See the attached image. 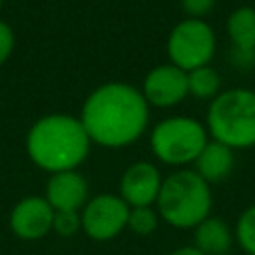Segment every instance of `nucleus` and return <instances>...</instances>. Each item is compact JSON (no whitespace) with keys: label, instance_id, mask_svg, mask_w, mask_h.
<instances>
[{"label":"nucleus","instance_id":"1a4fd4ad","mask_svg":"<svg viewBox=\"0 0 255 255\" xmlns=\"http://www.w3.org/2000/svg\"><path fill=\"white\" fill-rule=\"evenodd\" d=\"M54 209L44 195H26L14 203L8 225L10 231L22 241H38L52 231Z\"/></svg>","mask_w":255,"mask_h":255},{"label":"nucleus","instance_id":"39448f33","mask_svg":"<svg viewBox=\"0 0 255 255\" xmlns=\"http://www.w3.org/2000/svg\"><path fill=\"white\" fill-rule=\"evenodd\" d=\"M209 141L205 124L191 116H169L153 126L149 149L153 157L171 167L193 165L195 157Z\"/></svg>","mask_w":255,"mask_h":255},{"label":"nucleus","instance_id":"6ab92c4d","mask_svg":"<svg viewBox=\"0 0 255 255\" xmlns=\"http://www.w3.org/2000/svg\"><path fill=\"white\" fill-rule=\"evenodd\" d=\"M215 2L217 0H179L185 18H201V20L215 8Z\"/></svg>","mask_w":255,"mask_h":255},{"label":"nucleus","instance_id":"dca6fc26","mask_svg":"<svg viewBox=\"0 0 255 255\" xmlns=\"http://www.w3.org/2000/svg\"><path fill=\"white\" fill-rule=\"evenodd\" d=\"M233 237L245 255H255V203L239 213L233 227Z\"/></svg>","mask_w":255,"mask_h":255},{"label":"nucleus","instance_id":"a211bd4d","mask_svg":"<svg viewBox=\"0 0 255 255\" xmlns=\"http://www.w3.org/2000/svg\"><path fill=\"white\" fill-rule=\"evenodd\" d=\"M52 231L60 237H74L78 231H82L80 211H54Z\"/></svg>","mask_w":255,"mask_h":255},{"label":"nucleus","instance_id":"2eb2a0df","mask_svg":"<svg viewBox=\"0 0 255 255\" xmlns=\"http://www.w3.org/2000/svg\"><path fill=\"white\" fill-rule=\"evenodd\" d=\"M187 92L197 100H213L221 92V76L211 66H201L187 72Z\"/></svg>","mask_w":255,"mask_h":255},{"label":"nucleus","instance_id":"f03ea898","mask_svg":"<svg viewBox=\"0 0 255 255\" xmlns=\"http://www.w3.org/2000/svg\"><path fill=\"white\" fill-rule=\"evenodd\" d=\"M92 141L80 122L72 114H46L38 118L26 133V153L30 161L48 173L78 169Z\"/></svg>","mask_w":255,"mask_h":255},{"label":"nucleus","instance_id":"423d86ee","mask_svg":"<svg viewBox=\"0 0 255 255\" xmlns=\"http://www.w3.org/2000/svg\"><path fill=\"white\" fill-rule=\"evenodd\" d=\"M217 50V38L213 28L201 18H183L167 36L165 52L169 64L191 72L201 66H209Z\"/></svg>","mask_w":255,"mask_h":255},{"label":"nucleus","instance_id":"20e7f679","mask_svg":"<svg viewBox=\"0 0 255 255\" xmlns=\"http://www.w3.org/2000/svg\"><path fill=\"white\" fill-rule=\"evenodd\" d=\"M205 129L209 139L225 143L233 151L255 147V92L221 90L207 106Z\"/></svg>","mask_w":255,"mask_h":255},{"label":"nucleus","instance_id":"412c9836","mask_svg":"<svg viewBox=\"0 0 255 255\" xmlns=\"http://www.w3.org/2000/svg\"><path fill=\"white\" fill-rule=\"evenodd\" d=\"M169 255H205V253H201L195 245H183V247H177V249H173Z\"/></svg>","mask_w":255,"mask_h":255},{"label":"nucleus","instance_id":"7ed1b4c3","mask_svg":"<svg viewBox=\"0 0 255 255\" xmlns=\"http://www.w3.org/2000/svg\"><path fill=\"white\" fill-rule=\"evenodd\" d=\"M211 185L193 169L181 167L163 177L155 199V211L167 225L175 229H193L211 215Z\"/></svg>","mask_w":255,"mask_h":255},{"label":"nucleus","instance_id":"4be33fe9","mask_svg":"<svg viewBox=\"0 0 255 255\" xmlns=\"http://www.w3.org/2000/svg\"><path fill=\"white\" fill-rule=\"evenodd\" d=\"M2 4H4V0H0V8H2Z\"/></svg>","mask_w":255,"mask_h":255},{"label":"nucleus","instance_id":"9b49d317","mask_svg":"<svg viewBox=\"0 0 255 255\" xmlns=\"http://www.w3.org/2000/svg\"><path fill=\"white\" fill-rule=\"evenodd\" d=\"M44 197L54 211H82L90 199V185L78 169L50 173Z\"/></svg>","mask_w":255,"mask_h":255},{"label":"nucleus","instance_id":"4468645a","mask_svg":"<svg viewBox=\"0 0 255 255\" xmlns=\"http://www.w3.org/2000/svg\"><path fill=\"white\" fill-rule=\"evenodd\" d=\"M227 36L235 52L255 54V8L237 6L225 22Z\"/></svg>","mask_w":255,"mask_h":255},{"label":"nucleus","instance_id":"9d476101","mask_svg":"<svg viewBox=\"0 0 255 255\" xmlns=\"http://www.w3.org/2000/svg\"><path fill=\"white\" fill-rule=\"evenodd\" d=\"M161 173L151 161H133L126 167L120 177V197L129 207H147L155 205L161 187Z\"/></svg>","mask_w":255,"mask_h":255},{"label":"nucleus","instance_id":"0eeeda50","mask_svg":"<svg viewBox=\"0 0 255 255\" xmlns=\"http://www.w3.org/2000/svg\"><path fill=\"white\" fill-rule=\"evenodd\" d=\"M129 205L118 193H98L80 211L82 231L94 241H110L128 227Z\"/></svg>","mask_w":255,"mask_h":255},{"label":"nucleus","instance_id":"f257e3e1","mask_svg":"<svg viewBox=\"0 0 255 255\" xmlns=\"http://www.w3.org/2000/svg\"><path fill=\"white\" fill-rule=\"evenodd\" d=\"M80 122L92 143L120 149L135 143L147 129L149 104L128 82H106L84 100Z\"/></svg>","mask_w":255,"mask_h":255},{"label":"nucleus","instance_id":"f3484780","mask_svg":"<svg viewBox=\"0 0 255 255\" xmlns=\"http://www.w3.org/2000/svg\"><path fill=\"white\" fill-rule=\"evenodd\" d=\"M157 225H159V215L153 209V205H147V207H129V213H128V229L133 235L147 237V235H151L157 229Z\"/></svg>","mask_w":255,"mask_h":255},{"label":"nucleus","instance_id":"6e6552de","mask_svg":"<svg viewBox=\"0 0 255 255\" xmlns=\"http://www.w3.org/2000/svg\"><path fill=\"white\" fill-rule=\"evenodd\" d=\"M139 90L145 102L149 104V108H161V110L173 108L189 96L187 72H183L181 68L169 62L157 64L145 74Z\"/></svg>","mask_w":255,"mask_h":255},{"label":"nucleus","instance_id":"ddd939ff","mask_svg":"<svg viewBox=\"0 0 255 255\" xmlns=\"http://www.w3.org/2000/svg\"><path fill=\"white\" fill-rule=\"evenodd\" d=\"M233 243V229L219 217L209 215L193 227V245L205 255H225Z\"/></svg>","mask_w":255,"mask_h":255},{"label":"nucleus","instance_id":"f8f14e48","mask_svg":"<svg viewBox=\"0 0 255 255\" xmlns=\"http://www.w3.org/2000/svg\"><path fill=\"white\" fill-rule=\"evenodd\" d=\"M235 167V151L225 143L209 139L193 161V171L209 185L225 181Z\"/></svg>","mask_w":255,"mask_h":255},{"label":"nucleus","instance_id":"aec40b11","mask_svg":"<svg viewBox=\"0 0 255 255\" xmlns=\"http://www.w3.org/2000/svg\"><path fill=\"white\" fill-rule=\"evenodd\" d=\"M16 46V36L14 30L10 28V24H6L4 20H0V68L8 62V58L12 56Z\"/></svg>","mask_w":255,"mask_h":255}]
</instances>
